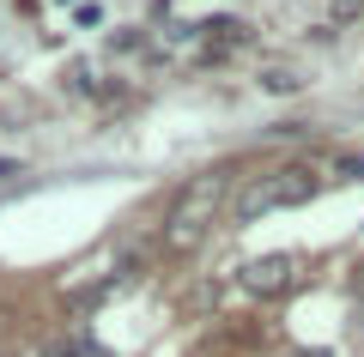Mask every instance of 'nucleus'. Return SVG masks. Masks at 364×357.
<instances>
[{"instance_id": "nucleus-4", "label": "nucleus", "mask_w": 364, "mask_h": 357, "mask_svg": "<svg viewBox=\"0 0 364 357\" xmlns=\"http://www.w3.org/2000/svg\"><path fill=\"white\" fill-rule=\"evenodd\" d=\"M352 291H358V303H364V267H358V273H352Z\"/></svg>"}, {"instance_id": "nucleus-3", "label": "nucleus", "mask_w": 364, "mask_h": 357, "mask_svg": "<svg viewBox=\"0 0 364 357\" xmlns=\"http://www.w3.org/2000/svg\"><path fill=\"white\" fill-rule=\"evenodd\" d=\"M291 273H298V260H291V255H261V260H249V267L237 273V285H243L249 297H279L291 285Z\"/></svg>"}, {"instance_id": "nucleus-5", "label": "nucleus", "mask_w": 364, "mask_h": 357, "mask_svg": "<svg viewBox=\"0 0 364 357\" xmlns=\"http://www.w3.org/2000/svg\"><path fill=\"white\" fill-rule=\"evenodd\" d=\"M291 357H334V351H291Z\"/></svg>"}, {"instance_id": "nucleus-1", "label": "nucleus", "mask_w": 364, "mask_h": 357, "mask_svg": "<svg viewBox=\"0 0 364 357\" xmlns=\"http://www.w3.org/2000/svg\"><path fill=\"white\" fill-rule=\"evenodd\" d=\"M316 188H322V176H316L310 164H273V170L243 176V188L231 194V212H237V224H255V218H267V212L304 206Z\"/></svg>"}, {"instance_id": "nucleus-2", "label": "nucleus", "mask_w": 364, "mask_h": 357, "mask_svg": "<svg viewBox=\"0 0 364 357\" xmlns=\"http://www.w3.org/2000/svg\"><path fill=\"white\" fill-rule=\"evenodd\" d=\"M219 206H225V170L195 176L188 188L176 194L170 218H164V243H170V248H195L200 236H207V224H213V212H219Z\"/></svg>"}]
</instances>
